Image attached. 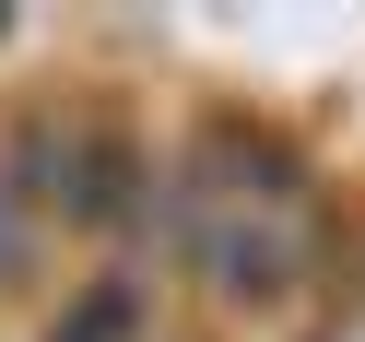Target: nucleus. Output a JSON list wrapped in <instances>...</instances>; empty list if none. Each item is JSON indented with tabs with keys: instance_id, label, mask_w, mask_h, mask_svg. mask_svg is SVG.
I'll return each mask as SVG.
<instances>
[{
	"instance_id": "nucleus-1",
	"label": "nucleus",
	"mask_w": 365,
	"mask_h": 342,
	"mask_svg": "<svg viewBox=\"0 0 365 342\" xmlns=\"http://www.w3.org/2000/svg\"><path fill=\"white\" fill-rule=\"evenodd\" d=\"M0 189L24 201L36 224H83V236H118V224H153V154L142 130L118 119H59V106H24L12 119V142H0Z\"/></svg>"
},
{
	"instance_id": "nucleus-2",
	"label": "nucleus",
	"mask_w": 365,
	"mask_h": 342,
	"mask_svg": "<svg viewBox=\"0 0 365 342\" xmlns=\"http://www.w3.org/2000/svg\"><path fill=\"white\" fill-rule=\"evenodd\" d=\"M142 236H165V248H177V271H189L212 307H294V295H307V271H318V236H307V213L212 201L189 166L153 189V224H142Z\"/></svg>"
},
{
	"instance_id": "nucleus-3",
	"label": "nucleus",
	"mask_w": 365,
	"mask_h": 342,
	"mask_svg": "<svg viewBox=\"0 0 365 342\" xmlns=\"http://www.w3.org/2000/svg\"><path fill=\"white\" fill-rule=\"evenodd\" d=\"M48 342H153V295L130 283V271H95V283H71V295H59Z\"/></svg>"
},
{
	"instance_id": "nucleus-4",
	"label": "nucleus",
	"mask_w": 365,
	"mask_h": 342,
	"mask_svg": "<svg viewBox=\"0 0 365 342\" xmlns=\"http://www.w3.org/2000/svg\"><path fill=\"white\" fill-rule=\"evenodd\" d=\"M24 248H36V213L12 189H0V283H12V271H24Z\"/></svg>"
}]
</instances>
